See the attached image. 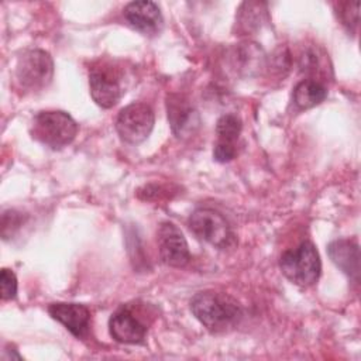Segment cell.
Listing matches in <instances>:
<instances>
[{"label": "cell", "mask_w": 361, "mask_h": 361, "mask_svg": "<svg viewBox=\"0 0 361 361\" xmlns=\"http://www.w3.org/2000/svg\"><path fill=\"white\" fill-rule=\"evenodd\" d=\"M190 310L195 317L212 333H224L234 329L241 317L243 307L228 293L206 289L190 299Z\"/></svg>", "instance_id": "6da1fadb"}, {"label": "cell", "mask_w": 361, "mask_h": 361, "mask_svg": "<svg viewBox=\"0 0 361 361\" xmlns=\"http://www.w3.org/2000/svg\"><path fill=\"white\" fill-rule=\"evenodd\" d=\"M90 96L103 109L116 106L127 89V75L123 66L110 59H100L89 68Z\"/></svg>", "instance_id": "7a4b0ae2"}, {"label": "cell", "mask_w": 361, "mask_h": 361, "mask_svg": "<svg viewBox=\"0 0 361 361\" xmlns=\"http://www.w3.org/2000/svg\"><path fill=\"white\" fill-rule=\"evenodd\" d=\"M31 137L52 149L69 145L76 134L78 124L71 114L61 110L39 111L34 116L30 127Z\"/></svg>", "instance_id": "3957f363"}, {"label": "cell", "mask_w": 361, "mask_h": 361, "mask_svg": "<svg viewBox=\"0 0 361 361\" xmlns=\"http://www.w3.org/2000/svg\"><path fill=\"white\" fill-rule=\"evenodd\" d=\"M279 267L282 274L299 286L314 285L322 271L319 252L310 241H303L298 248L285 251L281 255Z\"/></svg>", "instance_id": "277c9868"}, {"label": "cell", "mask_w": 361, "mask_h": 361, "mask_svg": "<svg viewBox=\"0 0 361 361\" xmlns=\"http://www.w3.org/2000/svg\"><path fill=\"white\" fill-rule=\"evenodd\" d=\"M14 75L21 89L42 90L52 80L54 61L44 49H28L18 58Z\"/></svg>", "instance_id": "5b68a950"}, {"label": "cell", "mask_w": 361, "mask_h": 361, "mask_svg": "<svg viewBox=\"0 0 361 361\" xmlns=\"http://www.w3.org/2000/svg\"><path fill=\"white\" fill-rule=\"evenodd\" d=\"M192 233L202 241L217 248H228L234 243V235L228 221L219 212L209 207L196 209L189 217Z\"/></svg>", "instance_id": "8992f818"}, {"label": "cell", "mask_w": 361, "mask_h": 361, "mask_svg": "<svg viewBox=\"0 0 361 361\" xmlns=\"http://www.w3.org/2000/svg\"><path fill=\"white\" fill-rule=\"evenodd\" d=\"M154 121L155 117L151 106L134 102L120 110L116 118V130L124 142L140 144L151 134Z\"/></svg>", "instance_id": "52a82bcc"}, {"label": "cell", "mask_w": 361, "mask_h": 361, "mask_svg": "<svg viewBox=\"0 0 361 361\" xmlns=\"http://www.w3.org/2000/svg\"><path fill=\"white\" fill-rule=\"evenodd\" d=\"M111 337L123 344H140L147 336L148 326L134 305L120 306L109 320Z\"/></svg>", "instance_id": "ba28073f"}, {"label": "cell", "mask_w": 361, "mask_h": 361, "mask_svg": "<svg viewBox=\"0 0 361 361\" xmlns=\"http://www.w3.org/2000/svg\"><path fill=\"white\" fill-rule=\"evenodd\" d=\"M157 243L159 257L164 264L182 268L190 259L189 247L183 233L171 221H164L157 230Z\"/></svg>", "instance_id": "9c48e42d"}, {"label": "cell", "mask_w": 361, "mask_h": 361, "mask_svg": "<svg viewBox=\"0 0 361 361\" xmlns=\"http://www.w3.org/2000/svg\"><path fill=\"white\" fill-rule=\"evenodd\" d=\"M166 111L171 130L178 138H188L197 131L200 117L185 96L178 93L168 94Z\"/></svg>", "instance_id": "30bf717a"}, {"label": "cell", "mask_w": 361, "mask_h": 361, "mask_svg": "<svg viewBox=\"0 0 361 361\" xmlns=\"http://www.w3.org/2000/svg\"><path fill=\"white\" fill-rule=\"evenodd\" d=\"M226 61L228 68L238 76L258 75L267 66L264 49L252 41L235 44L227 51Z\"/></svg>", "instance_id": "8fae6325"}, {"label": "cell", "mask_w": 361, "mask_h": 361, "mask_svg": "<svg viewBox=\"0 0 361 361\" xmlns=\"http://www.w3.org/2000/svg\"><path fill=\"white\" fill-rule=\"evenodd\" d=\"M243 123L235 114H223L216 123V144L213 157L217 162H228L237 155V142Z\"/></svg>", "instance_id": "7c38bea8"}, {"label": "cell", "mask_w": 361, "mask_h": 361, "mask_svg": "<svg viewBox=\"0 0 361 361\" xmlns=\"http://www.w3.org/2000/svg\"><path fill=\"white\" fill-rule=\"evenodd\" d=\"M124 17L134 30L144 35H155L164 25L159 6L149 0L128 3L124 7Z\"/></svg>", "instance_id": "4fadbf2b"}, {"label": "cell", "mask_w": 361, "mask_h": 361, "mask_svg": "<svg viewBox=\"0 0 361 361\" xmlns=\"http://www.w3.org/2000/svg\"><path fill=\"white\" fill-rule=\"evenodd\" d=\"M48 313L52 319L63 324L75 337L83 338L90 327V310L85 305L56 302L48 306Z\"/></svg>", "instance_id": "5bb4252c"}, {"label": "cell", "mask_w": 361, "mask_h": 361, "mask_svg": "<svg viewBox=\"0 0 361 361\" xmlns=\"http://www.w3.org/2000/svg\"><path fill=\"white\" fill-rule=\"evenodd\" d=\"M327 252L333 264L340 268L350 279L358 281L360 276V248L357 241L338 238L329 244Z\"/></svg>", "instance_id": "9a60e30c"}, {"label": "cell", "mask_w": 361, "mask_h": 361, "mask_svg": "<svg viewBox=\"0 0 361 361\" xmlns=\"http://www.w3.org/2000/svg\"><path fill=\"white\" fill-rule=\"evenodd\" d=\"M327 97V89L316 79H303L293 89V102L299 109H310Z\"/></svg>", "instance_id": "2e32d148"}, {"label": "cell", "mask_w": 361, "mask_h": 361, "mask_svg": "<svg viewBox=\"0 0 361 361\" xmlns=\"http://www.w3.org/2000/svg\"><path fill=\"white\" fill-rule=\"evenodd\" d=\"M267 17V4L265 3H243L237 13L235 24L238 31L251 32L261 27L264 18Z\"/></svg>", "instance_id": "e0dca14e"}, {"label": "cell", "mask_w": 361, "mask_h": 361, "mask_svg": "<svg viewBox=\"0 0 361 361\" xmlns=\"http://www.w3.org/2000/svg\"><path fill=\"white\" fill-rule=\"evenodd\" d=\"M358 1L343 3L338 6V17L348 31H354L358 27Z\"/></svg>", "instance_id": "ac0fdd59"}, {"label": "cell", "mask_w": 361, "mask_h": 361, "mask_svg": "<svg viewBox=\"0 0 361 361\" xmlns=\"http://www.w3.org/2000/svg\"><path fill=\"white\" fill-rule=\"evenodd\" d=\"M23 224L21 213L16 210H6L1 216V235L4 240L10 238Z\"/></svg>", "instance_id": "d6986e66"}, {"label": "cell", "mask_w": 361, "mask_h": 361, "mask_svg": "<svg viewBox=\"0 0 361 361\" xmlns=\"http://www.w3.org/2000/svg\"><path fill=\"white\" fill-rule=\"evenodd\" d=\"M0 289H1V299L10 300L14 299L17 295V278L13 271L3 268L0 274Z\"/></svg>", "instance_id": "ffe728a7"}]
</instances>
